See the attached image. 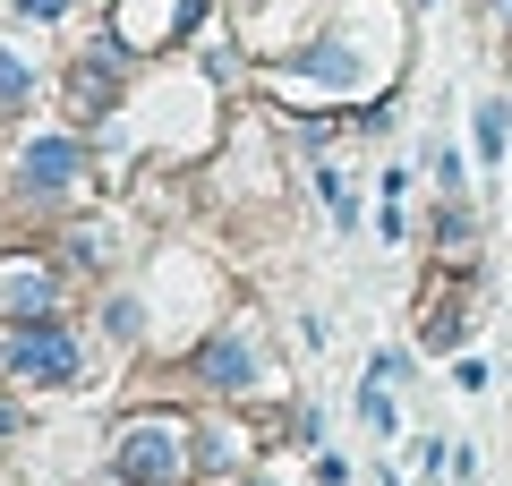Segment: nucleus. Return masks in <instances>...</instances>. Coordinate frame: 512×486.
Returning a JSON list of instances; mask_svg holds the SVG:
<instances>
[{
	"instance_id": "nucleus-1",
	"label": "nucleus",
	"mask_w": 512,
	"mask_h": 486,
	"mask_svg": "<svg viewBox=\"0 0 512 486\" xmlns=\"http://www.w3.org/2000/svg\"><path fill=\"white\" fill-rule=\"evenodd\" d=\"M180 469H188V427L137 418V427L120 435V478L128 486H180Z\"/></svg>"
},
{
	"instance_id": "nucleus-2",
	"label": "nucleus",
	"mask_w": 512,
	"mask_h": 486,
	"mask_svg": "<svg viewBox=\"0 0 512 486\" xmlns=\"http://www.w3.org/2000/svg\"><path fill=\"white\" fill-rule=\"evenodd\" d=\"M9 367L35 376V384H69L77 376V342H69V333H52V324H43V333H18V342H9Z\"/></svg>"
},
{
	"instance_id": "nucleus-3",
	"label": "nucleus",
	"mask_w": 512,
	"mask_h": 486,
	"mask_svg": "<svg viewBox=\"0 0 512 486\" xmlns=\"http://www.w3.org/2000/svg\"><path fill=\"white\" fill-rule=\"evenodd\" d=\"M43 307H52V273H43V265H0V316L35 324Z\"/></svg>"
},
{
	"instance_id": "nucleus-4",
	"label": "nucleus",
	"mask_w": 512,
	"mask_h": 486,
	"mask_svg": "<svg viewBox=\"0 0 512 486\" xmlns=\"http://www.w3.org/2000/svg\"><path fill=\"white\" fill-rule=\"evenodd\" d=\"M26 180H35V188H69L77 180V145L69 137H35V145H26Z\"/></svg>"
},
{
	"instance_id": "nucleus-5",
	"label": "nucleus",
	"mask_w": 512,
	"mask_h": 486,
	"mask_svg": "<svg viewBox=\"0 0 512 486\" xmlns=\"http://www.w3.org/2000/svg\"><path fill=\"white\" fill-rule=\"evenodd\" d=\"M205 376H214V393H248V376H256V359L239 342H214L205 350Z\"/></svg>"
},
{
	"instance_id": "nucleus-6",
	"label": "nucleus",
	"mask_w": 512,
	"mask_h": 486,
	"mask_svg": "<svg viewBox=\"0 0 512 486\" xmlns=\"http://www.w3.org/2000/svg\"><path fill=\"white\" fill-rule=\"evenodd\" d=\"M504 145H512V128H504V103H478V154H504Z\"/></svg>"
},
{
	"instance_id": "nucleus-7",
	"label": "nucleus",
	"mask_w": 512,
	"mask_h": 486,
	"mask_svg": "<svg viewBox=\"0 0 512 486\" xmlns=\"http://www.w3.org/2000/svg\"><path fill=\"white\" fill-rule=\"evenodd\" d=\"M427 171H436L444 188H461V154H453V145H427Z\"/></svg>"
},
{
	"instance_id": "nucleus-8",
	"label": "nucleus",
	"mask_w": 512,
	"mask_h": 486,
	"mask_svg": "<svg viewBox=\"0 0 512 486\" xmlns=\"http://www.w3.org/2000/svg\"><path fill=\"white\" fill-rule=\"evenodd\" d=\"M0 103H26V69L9 52H0Z\"/></svg>"
},
{
	"instance_id": "nucleus-9",
	"label": "nucleus",
	"mask_w": 512,
	"mask_h": 486,
	"mask_svg": "<svg viewBox=\"0 0 512 486\" xmlns=\"http://www.w3.org/2000/svg\"><path fill=\"white\" fill-rule=\"evenodd\" d=\"M18 18H26V26H52V18H60V0H18Z\"/></svg>"
},
{
	"instance_id": "nucleus-10",
	"label": "nucleus",
	"mask_w": 512,
	"mask_h": 486,
	"mask_svg": "<svg viewBox=\"0 0 512 486\" xmlns=\"http://www.w3.org/2000/svg\"><path fill=\"white\" fill-rule=\"evenodd\" d=\"M9 427H18V410H9V401H0V435H9Z\"/></svg>"
},
{
	"instance_id": "nucleus-11",
	"label": "nucleus",
	"mask_w": 512,
	"mask_h": 486,
	"mask_svg": "<svg viewBox=\"0 0 512 486\" xmlns=\"http://www.w3.org/2000/svg\"><path fill=\"white\" fill-rule=\"evenodd\" d=\"M495 18H504V26H512V0H495Z\"/></svg>"
}]
</instances>
